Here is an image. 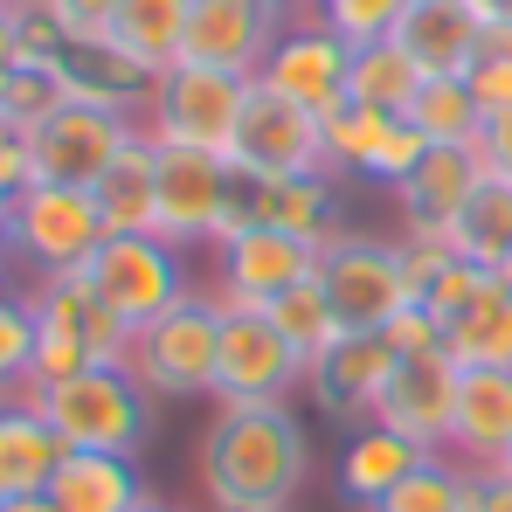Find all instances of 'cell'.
I'll return each mask as SVG.
<instances>
[{"label":"cell","mask_w":512,"mask_h":512,"mask_svg":"<svg viewBox=\"0 0 512 512\" xmlns=\"http://www.w3.org/2000/svg\"><path fill=\"white\" fill-rule=\"evenodd\" d=\"M63 457H70V443L49 429L28 388L0 395V499H42Z\"/></svg>","instance_id":"cell-21"},{"label":"cell","mask_w":512,"mask_h":512,"mask_svg":"<svg viewBox=\"0 0 512 512\" xmlns=\"http://www.w3.org/2000/svg\"><path fill=\"white\" fill-rule=\"evenodd\" d=\"M0 7H7V0H0Z\"/></svg>","instance_id":"cell-56"},{"label":"cell","mask_w":512,"mask_h":512,"mask_svg":"<svg viewBox=\"0 0 512 512\" xmlns=\"http://www.w3.org/2000/svg\"><path fill=\"white\" fill-rule=\"evenodd\" d=\"M512 450V367H464L457 381V423L443 457H457L464 471H492Z\"/></svg>","instance_id":"cell-19"},{"label":"cell","mask_w":512,"mask_h":512,"mask_svg":"<svg viewBox=\"0 0 512 512\" xmlns=\"http://www.w3.org/2000/svg\"><path fill=\"white\" fill-rule=\"evenodd\" d=\"M395 250H402V277H409V298L423 305V291L457 263V243L450 229H395Z\"/></svg>","instance_id":"cell-40"},{"label":"cell","mask_w":512,"mask_h":512,"mask_svg":"<svg viewBox=\"0 0 512 512\" xmlns=\"http://www.w3.org/2000/svg\"><path fill=\"white\" fill-rule=\"evenodd\" d=\"M215 346H222V298L187 291L173 312L132 333V374L153 402H180V395H215Z\"/></svg>","instance_id":"cell-3"},{"label":"cell","mask_w":512,"mask_h":512,"mask_svg":"<svg viewBox=\"0 0 512 512\" xmlns=\"http://www.w3.org/2000/svg\"><path fill=\"white\" fill-rule=\"evenodd\" d=\"M478 160H485V173H492V180H506V187H512V111L485 125V139H478Z\"/></svg>","instance_id":"cell-44"},{"label":"cell","mask_w":512,"mask_h":512,"mask_svg":"<svg viewBox=\"0 0 512 512\" xmlns=\"http://www.w3.org/2000/svg\"><path fill=\"white\" fill-rule=\"evenodd\" d=\"M499 284H506V291H512V256H506V263H499Z\"/></svg>","instance_id":"cell-52"},{"label":"cell","mask_w":512,"mask_h":512,"mask_svg":"<svg viewBox=\"0 0 512 512\" xmlns=\"http://www.w3.org/2000/svg\"><path fill=\"white\" fill-rule=\"evenodd\" d=\"M139 118L125 111H97V104H63L49 111L35 132H28V153H35V180H56V187H97L104 167L132 146Z\"/></svg>","instance_id":"cell-10"},{"label":"cell","mask_w":512,"mask_h":512,"mask_svg":"<svg viewBox=\"0 0 512 512\" xmlns=\"http://www.w3.org/2000/svg\"><path fill=\"white\" fill-rule=\"evenodd\" d=\"M263 312H270V326H277L284 340H291L298 353H305V367H312V360H319V353H326V346H333V340L346 333V326H340V312H333V298H326V284H319V277L291 284V291H284V298H270Z\"/></svg>","instance_id":"cell-32"},{"label":"cell","mask_w":512,"mask_h":512,"mask_svg":"<svg viewBox=\"0 0 512 512\" xmlns=\"http://www.w3.org/2000/svg\"><path fill=\"white\" fill-rule=\"evenodd\" d=\"M222 256V284H215V298L222 305H270V298H284L291 284H305V277H319V250L312 243H298V236H284V229H250V236H236V243H215Z\"/></svg>","instance_id":"cell-17"},{"label":"cell","mask_w":512,"mask_h":512,"mask_svg":"<svg viewBox=\"0 0 512 512\" xmlns=\"http://www.w3.org/2000/svg\"><path fill=\"white\" fill-rule=\"evenodd\" d=\"M84 277L97 284V298L139 333V326H153L160 312H173L194 284H187V270H180V250L160 243V236H104L97 256L84 263Z\"/></svg>","instance_id":"cell-7"},{"label":"cell","mask_w":512,"mask_h":512,"mask_svg":"<svg viewBox=\"0 0 512 512\" xmlns=\"http://www.w3.org/2000/svg\"><path fill=\"white\" fill-rule=\"evenodd\" d=\"M485 284H492V270H485V263H471V256H457V263H450V270H443V277L423 291V305L443 319V326H450V319H457V312H464Z\"/></svg>","instance_id":"cell-41"},{"label":"cell","mask_w":512,"mask_h":512,"mask_svg":"<svg viewBox=\"0 0 512 512\" xmlns=\"http://www.w3.org/2000/svg\"><path fill=\"white\" fill-rule=\"evenodd\" d=\"M381 333H388V346H395L402 360H409V353H443V319H436L429 305H402Z\"/></svg>","instance_id":"cell-42"},{"label":"cell","mask_w":512,"mask_h":512,"mask_svg":"<svg viewBox=\"0 0 512 512\" xmlns=\"http://www.w3.org/2000/svg\"><path fill=\"white\" fill-rule=\"evenodd\" d=\"M464 499H471V471L457 457H429L423 471H409L374 512H464Z\"/></svg>","instance_id":"cell-33"},{"label":"cell","mask_w":512,"mask_h":512,"mask_svg":"<svg viewBox=\"0 0 512 512\" xmlns=\"http://www.w3.org/2000/svg\"><path fill=\"white\" fill-rule=\"evenodd\" d=\"M21 298H28V312H35L42 333H70L97 367H125L132 360V326L97 298V284H90L84 270L35 277V291H21Z\"/></svg>","instance_id":"cell-16"},{"label":"cell","mask_w":512,"mask_h":512,"mask_svg":"<svg viewBox=\"0 0 512 512\" xmlns=\"http://www.w3.org/2000/svg\"><path fill=\"white\" fill-rule=\"evenodd\" d=\"M56 70H63V90H70L77 104L125 111V118H146L153 84H160L146 63H132V56H125V49H111L104 35H77V42L56 56Z\"/></svg>","instance_id":"cell-20"},{"label":"cell","mask_w":512,"mask_h":512,"mask_svg":"<svg viewBox=\"0 0 512 512\" xmlns=\"http://www.w3.org/2000/svg\"><path fill=\"white\" fill-rule=\"evenodd\" d=\"M0 298H7V270H0Z\"/></svg>","instance_id":"cell-54"},{"label":"cell","mask_w":512,"mask_h":512,"mask_svg":"<svg viewBox=\"0 0 512 512\" xmlns=\"http://www.w3.org/2000/svg\"><path fill=\"white\" fill-rule=\"evenodd\" d=\"M305 471H312V443H305V423L291 416V402L215 409V423L201 429V450H194L208 512H291Z\"/></svg>","instance_id":"cell-1"},{"label":"cell","mask_w":512,"mask_h":512,"mask_svg":"<svg viewBox=\"0 0 512 512\" xmlns=\"http://www.w3.org/2000/svg\"><path fill=\"white\" fill-rule=\"evenodd\" d=\"M485 28L492 14L478 0H409L395 21V42L416 56L423 77H464L471 56L485 49Z\"/></svg>","instance_id":"cell-18"},{"label":"cell","mask_w":512,"mask_h":512,"mask_svg":"<svg viewBox=\"0 0 512 512\" xmlns=\"http://www.w3.org/2000/svg\"><path fill=\"white\" fill-rule=\"evenodd\" d=\"M346 77H353V42H340L319 14L291 21L277 35V49L263 56V70H256V84H270L277 97H291L312 118H326L333 104H346Z\"/></svg>","instance_id":"cell-11"},{"label":"cell","mask_w":512,"mask_h":512,"mask_svg":"<svg viewBox=\"0 0 512 512\" xmlns=\"http://www.w3.org/2000/svg\"><path fill=\"white\" fill-rule=\"evenodd\" d=\"M340 173H291V180H263V229H284L312 250H326L340 236V194H333Z\"/></svg>","instance_id":"cell-27"},{"label":"cell","mask_w":512,"mask_h":512,"mask_svg":"<svg viewBox=\"0 0 512 512\" xmlns=\"http://www.w3.org/2000/svg\"><path fill=\"white\" fill-rule=\"evenodd\" d=\"M381 125H388V111H367V104H333L326 118H319V139H326V167L333 173H360L367 160V146L381 139Z\"/></svg>","instance_id":"cell-35"},{"label":"cell","mask_w":512,"mask_h":512,"mask_svg":"<svg viewBox=\"0 0 512 512\" xmlns=\"http://www.w3.org/2000/svg\"><path fill=\"white\" fill-rule=\"evenodd\" d=\"M416 90H423V70H416V56H409L395 35H388V42L353 49V77H346V97H353V104L388 111V118H409Z\"/></svg>","instance_id":"cell-29"},{"label":"cell","mask_w":512,"mask_h":512,"mask_svg":"<svg viewBox=\"0 0 512 512\" xmlns=\"http://www.w3.org/2000/svg\"><path fill=\"white\" fill-rule=\"evenodd\" d=\"M277 21L263 0H187V42H180V63H201V70H229V77H256L263 56L277 49Z\"/></svg>","instance_id":"cell-13"},{"label":"cell","mask_w":512,"mask_h":512,"mask_svg":"<svg viewBox=\"0 0 512 512\" xmlns=\"http://www.w3.org/2000/svg\"><path fill=\"white\" fill-rule=\"evenodd\" d=\"M478 7H485L492 21H512V0H478Z\"/></svg>","instance_id":"cell-49"},{"label":"cell","mask_w":512,"mask_h":512,"mask_svg":"<svg viewBox=\"0 0 512 512\" xmlns=\"http://www.w3.org/2000/svg\"><path fill=\"white\" fill-rule=\"evenodd\" d=\"M35 409L70 450H111V457H139L153 436V395L139 388L132 367H84L77 381L56 388H28Z\"/></svg>","instance_id":"cell-2"},{"label":"cell","mask_w":512,"mask_h":512,"mask_svg":"<svg viewBox=\"0 0 512 512\" xmlns=\"http://www.w3.org/2000/svg\"><path fill=\"white\" fill-rule=\"evenodd\" d=\"M464 512H512V478L506 471H471V499Z\"/></svg>","instance_id":"cell-45"},{"label":"cell","mask_w":512,"mask_h":512,"mask_svg":"<svg viewBox=\"0 0 512 512\" xmlns=\"http://www.w3.org/2000/svg\"><path fill=\"white\" fill-rule=\"evenodd\" d=\"M443 353H450L457 367H512V291L499 284V270H492V284L443 326Z\"/></svg>","instance_id":"cell-28"},{"label":"cell","mask_w":512,"mask_h":512,"mask_svg":"<svg viewBox=\"0 0 512 512\" xmlns=\"http://www.w3.org/2000/svg\"><path fill=\"white\" fill-rule=\"evenodd\" d=\"M111 7H118V0H56V14H63L70 35H104V28H111Z\"/></svg>","instance_id":"cell-46"},{"label":"cell","mask_w":512,"mask_h":512,"mask_svg":"<svg viewBox=\"0 0 512 512\" xmlns=\"http://www.w3.org/2000/svg\"><path fill=\"white\" fill-rule=\"evenodd\" d=\"M250 84H256V77L201 70V63H173L167 77L153 84V104H146L139 125H146L153 146H187V153H215V160H229Z\"/></svg>","instance_id":"cell-5"},{"label":"cell","mask_w":512,"mask_h":512,"mask_svg":"<svg viewBox=\"0 0 512 512\" xmlns=\"http://www.w3.org/2000/svg\"><path fill=\"white\" fill-rule=\"evenodd\" d=\"M291 388H305V353L270 326V312H256V305H222L215 402H222V409H243V402H291Z\"/></svg>","instance_id":"cell-6"},{"label":"cell","mask_w":512,"mask_h":512,"mask_svg":"<svg viewBox=\"0 0 512 512\" xmlns=\"http://www.w3.org/2000/svg\"><path fill=\"white\" fill-rule=\"evenodd\" d=\"M35 180V153H28V132L14 125V118H0V194L14 201L21 187Z\"/></svg>","instance_id":"cell-43"},{"label":"cell","mask_w":512,"mask_h":512,"mask_svg":"<svg viewBox=\"0 0 512 512\" xmlns=\"http://www.w3.org/2000/svg\"><path fill=\"white\" fill-rule=\"evenodd\" d=\"M492 471H506V478H512V450H506V457H499V464H492Z\"/></svg>","instance_id":"cell-53"},{"label":"cell","mask_w":512,"mask_h":512,"mask_svg":"<svg viewBox=\"0 0 512 512\" xmlns=\"http://www.w3.org/2000/svg\"><path fill=\"white\" fill-rule=\"evenodd\" d=\"M485 160L478 146H429L416 173L395 187V208H402V229H450L464 215V201L478 194Z\"/></svg>","instance_id":"cell-22"},{"label":"cell","mask_w":512,"mask_h":512,"mask_svg":"<svg viewBox=\"0 0 512 512\" xmlns=\"http://www.w3.org/2000/svg\"><path fill=\"white\" fill-rule=\"evenodd\" d=\"M423 153H429L423 132H416L409 118H388V125H381V139L367 146L360 173H367V180H381V187H402V180L416 173V160H423Z\"/></svg>","instance_id":"cell-39"},{"label":"cell","mask_w":512,"mask_h":512,"mask_svg":"<svg viewBox=\"0 0 512 512\" xmlns=\"http://www.w3.org/2000/svg\"><path fill=\"white\" fill-rule=\"evenodd\" d=\"M90 201L104 215V236H153V222H160V146L146 139V125L104 167V180L90 187Z\"/></svg>","instance_id":"cell-24"},{"label":"cell","mask_w":512,"mask_h":512,"mask_svg":"<svg viewBox=\"0 0 512 512\" xmlns=\"http://www.w3.org/2000/svg\"><path fill=\"white\" fill-rule=\"evenodd\" d=\"M104 243V215L90 201V187H56V180H28L7 201V256L28 263L35 277H63L84 270Z\"/></svg>","instance_id":"cell-4"},{"label":"cell","mask_w":512,"mask_h":512,"mask_svg":"<svg viewBox=\"0 0 512 512\" xmlns=\"http://www.w3.org/2000/svg\"><path fill=\"white\" fill-rule=\"evenodd\" d=\"M395 360L402 353L388 346V333H340L305 367V388H312L319 416H333V423H374V409H381V395L395 381Z\"/></svg>","instance_id":"cell-12"},{"label":"cell","mask_w":512,"mask_h":512,"mask_svg":"<svg viewBox=\"0 0 512 512\" xmlns=\"http://www.w3.org/2000/svg\"><path fill=\"white\" fill-rule=\"evenodd\" d=\"M0 506H7V499H0Z\"/></svg>","instance_id":"cell-55"},{"label":"cell","mask_w":512,"mask_h":512,"mask_svg":"<svg viewBox=\"0 0 512 512\" xmlns=\"http://www.w3.org/2000/svg\"><path fill=\"white\" fill-rule=\"evenodd\" d=\"M0 512H56V499H49V492H42V499H7Z\"/></svg>","instance_id":"cell-48"},{"label":"cell","mask_w":512,"mask_h":512,"mask_svg":"<svg viewBox=\"0 0 512 512\" xmlns=\"http://www.w3.org/2000/svg\"><path fill=\"white\" fill-rule=\"evenodd\" d=\"M263 7H270V21H277V28H291V21H312V14H319V0H263Z\"/></svg>","instance_id":"cell-47"},{"label":"cell","mask_w":512,"mask_h":512,"mask_svg":"<svg viewBox=\"0 0 512 512\" xmlns=\"http://www.w3.org/2000/svg\"><path fill=\"white\" fill-rule=\"evenodd\" d=\"M450 243L457 256H471V263H485V270H499L512 256V187L506 180H478V194L464 201V215L450 222Z\"/></svg>","instance_id":"cell-31"},{"label":"cell","mask_w":512,"mask_h":512,"mask_svg":"<svg viewBox=\"0 0 512 512\" xmlns=\"http://www.w3.org/2000/svg\"><path fill=\"white\" fill-rule=\"evenodd\" d=\"M70 104V90H63V70L56 63H21L14 70V84H7V97H0V118H14L21 132H35L49 111H63Z\"/></svg>","instance_id":"cell-36"},{"label":"cell","mask_w":512,"mask_h":512,"mask_svg":"<svg viewBox=\"0 0 512 512\" xmlns=\"http://www.w3.org/2000/svg\"><path fill=\"white\" fill-rule=\"evenodd\" d=\"M409 125L423 132V146H478L485 139V111L464 77H423L416 104H409Z\"/></svg>","instance_id":"cell-30"},{"label":"cell","mask_w":512,"mask_h":512,"mask_svg":"<svg viewBox=\"0 0 512 512\" xmlns=\"http://www.w3.org/2000/svg\"><path fill=\"white\" fill-rule=\"evenodd\" d=\"M222 194H229V160L187 153V146H160V222H153V236L173 243V250L215 243Z\"/></svg>","instance_id":"cell-15"},{"label":"cell","mask_w":512,"mask_h":512,"mask_svg":"<svg viewBox=\"0 0 512 512\" xmlns=\"http://www.w3.org/2000/svg\"><path fill=\"white\" fill-rule=\"evenodd\" d=\"M0 263H7V194H0Z\"/></svg>","instance_id":"cell-50"},{"label":"cell","mask_w":512,"mask_h":512,"mask_svg":"<svg viewBox=\"0 0 512 512\" xmlns=\"http://www.w3.org/2000/svg\"><path fill=\"white\" fill-rule=\"evenodd\" d=\"M319 284L346 333H381L402 305H416L409 277H402V250L381 236H333L319 250Z\"/></svg>","instance_id":"cell-8"},{"label":"cell","mask_w":512,"mask_h":512,"mask_svg":"<svg viewBox=\"0 0 512 512\" xmlns=\"http://www.w3.org/2000/svg\"><path fill=\"white\" fill-rule=\"evenodd\" d=\"M104 42L125 49L132 63H146L153 77H167L180 63V42H187V0H118Z\"/></svg>","instance_id":"cell-26"},{"label":"cell","mask_w":512,"mask_h":512,"mask_svg":"<svg viewBox=\"0 0 512 512\" xmlns=\"http://www.w3.org/2000/svg\"><path fill=\"white\" fill-rule=\"evenodd\" d=\"M229 167L256 173V180H291V173H333L326 167V139H319V118L298 111L291 97H277L270 84H250L243 97V118H236V146H229Z\"/></svg>","instance_id":"cell-9"},{"label":"cell","mask_w":512,"mask_h":512,"mask_svg":"<svg viewBox=\"0 0 512 512\" xmlns=\"http://www.w3.org/2000/svg\"><path fill=\"white\" fill-rule=\"evenodd\" d=\"M28 367H35V312L21 291H7L0 298V395H21Z\"/></svg>","instance_id":"cell-37"},{"label":"cell","mask_w":512,"mask_h":512,"mask_svg":"<svg viewBox=\"0 0 512 512\" xmlns=\"http://www.w3.org/2000/svg\"><path fill=\"white\" fill-rule=\"evenodd\" d=\"M56 512H139L153 492L139 478V457H111V450H70L49 478Z\"/></svg>","instance_id":"cell-25"},{"label":"cell","mask_w":512,"mask_h":512,"mask_svg":"<svg viewBox=\"0 0 512 512\" xmlns=\"http://www.w3.org/2000/svg\"><path fill=\"white\" fill-rule=\"evenodd\" d=\"M457 381H464V367L450 353H409V360H395V381H388L374 423H388L395 436H409L423 450H443L450 423H457Z\"/></svg>","instance_id":"cell-14"},{"label":"cell","mask_w":512,"mask_h":512,"mask_svg":"<svg viewBox=\"0 0 512 512\" xmlns=\"http://www.w3.org/2000/svg\"><path fill=\"white\" fill-rule=\"evenodd\" d=\"M139 512H187V506H167V499H146Z\"/></svg>","instance_id":"cell-51"},{"label":"cell","mask_w":512,"mask_h":512,"mask_svg":"<svg viewBox=\"0 0 512 512\" xmlns=\"http://www.w3.org/2000/svg\"><path fill=\"white\" fill-rule=\"evenodd\" d=\"M429 457H443V450H423V443L395 436L388 423H353V436H346V450H340V499L374 512L409 471H423Z\"/></svg>","instance_id":"cell-23"},{"label":"cell","mask_w":512,"mask_h":512,"mask_svg":"<svg viewBox=\"0 0 512 512\" xmlns=\"http://www.w3.org/2000/svg\"><path fill=\"white\" fill-rule=\"evenodd\" d=\"M402 7H409V0H319V21H326L340 42L367 49V42H388V35H395Z\"/></svg>","instance_id":"cell-38"},{"label":"cell","mask_w":512,"mask_h":512,"mask_svg":"<svg viewBox=\"0 0 512 512\" xmlns=\"http://www.w3.org/2000/svg\"><path fill=\"white\" fill-rule=\"evenodd\" d=\"M464 84H471V97H478L485 125L512 111V21H492V28H485V49L471 56Z\"/></svg>","instance_id":"cell-34"}]
</instances>
